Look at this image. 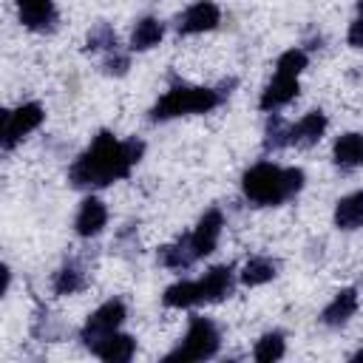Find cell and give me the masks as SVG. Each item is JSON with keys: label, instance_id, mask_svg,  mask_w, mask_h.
Wrapping results in <instances>:
<instances>
[{"label": "cell", "instance_id": "cell-1", "mask_svg": "<svg viewBox=\"0 0 363 363\" xmlns=\"http://www.w3.org/2000/svg\"><path fill=\"white\" fill-rule=\"evenodd\" d=\"M142 156V145L139 142H116L111 133H99L96 142L91 145L88 153L79 156V162L71 167V182L77 187H102V184H111L113 179H122L128 176L130 164L139 162Z\"/></svg>", "mask_w": 363, "mask_h": 363}, {"label": "cell", "instance_id": "cell-2", "mask_svg": "<svg viewBox=\"0 0 363 363\" xmlns=\"http://www.w3.org/2000/svg\"><path fill=\"white\" fill-rule=\"evenodd\" d=\"M301 184H303V173L298 167L281 170L269 162H261L244 173V193L258 204H278L295 190H301Z\"/></svg>", "mask_w": 363, "mask_h": 363}, {"label": "cell", "instance_id": "cell-3", "mask_svg": "<svg viewBox=\"0 0 363 363\" xmlns=\"http://www.w3.org/2000/svg\"><path fill=\"white\" fill-rule=\"evenodd\" d=\"M216 102H218V96L210 88H173L156 102L153 119H170V116H182V113L210 111Z\"/></svg>", "mask_w": 363, "mask_h": 363}, {"label": "cell", "instance_id": "cell-4", "mask_svg": "<svg viewBox=\"0 0 363 363\" xmlns=\"http://www.w3.org/2000/svg\"><path fill=\"white\" fill-rule=\"evenodd\" d=\"M216 349H218L216 326L210 320H204V318H193L184 343L173 354H167V360H201V357L216 354Z\"/></svg>", "mask_w": 363, "mask_h": 363}, {"label": "cell", "instance_id": "cell-5", "mask_svg": "<svg viewBox=\"0 0 363 363\" xmlns=\"http://www.w3.org/2000/svg\"><path fill=\"white\" fill-rule=\"evenodd\" d=\"M43 122V108L37 102L20 105L17 111L6 113V125H3V147H14V142L20 136H26L28 130H34Z\"/></svg>", "mask_w": 363, "mask_h": 363}, {"label": "cell", "instance_id": "cell-6", "mask_svg": "<svg viewBox=\"0 0 363 363\" xmlns=\"http://www.w3.org/2000/svg\"><path fill=\"white\" fill-rule=\"evenodd\" d=\"M122 318H125V306H122L119 301H108L105 306H99V309L91 315V320H88L82 337H85L91 346H96L105 335H111V332L122 323Z\"/></svg>", "mask_w": 363, "mask_h": 363}, {"label": "cell", "instance_id": "cell-7", "mask_svg": "<svg viewBox=\"0 0 363 363\" xmlns=\"http://www.w3.org/2000/svg\"><path fill=\"white\" fill-rule=\"evenodd\" d=\"M218 233H221V213H218V210L204 213V218L199 221L196 233L190 235V247H193L196 258L213 252V247H216V241H218Z\"/></svg>", "mask_w": 363, "mask_h": 363}, {"label": "cell", "instance_id": "cell-8", "mask_svg": "<svg viewBox=\"0 0 363 363\" xmlns=\"http://www.w3.org/2000/svg\"><path fill=\"white\" fill-rule=\"evenodd\" d=\"M216 23H218V9H216L210 0H201V3H196V6H190V9L184 11V17H182V23H179V31H184V34H199V31L216 28Z\"/></svg>", "mask_w": 363, "mask_h": 363}, {"label": "cell", "instance_id": "cell-9", "mask_svg": "<svg viewBox=\"0 0 363 363\" xmlns=\"http://www.w3.org/2000/svg\"><path fill=\"white\" fill-rule=\"evenodd\" d=\"M94 352H96L102 360H108V363H125V360H130V354H133V337H130V335H116V332H111V335H105V337L94 346Z\"/></svg>", "mask_w": 363, "mask_h": 363}, {"label": "cell", "instance_id": "cell-10", "mask_svg": "<svg viewBox=\"0 0 363 363\" xmlns=\"http://www.w3.org/2000/svg\"><path fill=\"white\" fill-rule=\"evenodd\" d=\"M323 128H326V116H323L320 111H312V113H306V116L289 130V142H292V145H301V147H309V145H315V142L320 139Z\"/></svg>", "mask_w": 363, "mask_h": 363}, {"label": "cell", "instance_id": "cell-11", "mask_svg": "<svg viewBox=\"0 0 363 363\" xmlns=\"http://www.w3.org/2000/svg\"><path fill=\"white\" fill-rule=\"evenodd\" d=\"M105 204L99 199H85L82 207H79V216H77V233L79 235H96L102 227H105Z\"/></svg>", "mask_w": 363, "mask_h": 363}, {"label": "cell", "instance_id": "cell-12", "mask_svg": "<svg viewBox=\"0 0 363 363\" xmlns=\"http://www.w3.org/2000/svg\"><path fill=\"white\" fill-rule=\"evenodd\" d=\"M295 94H298V79H295V77H286V74H278V77L267 85V91H264V96H261V108H264V111L278 108V105L289 102Z\"/></svg>", "mask_w": 363, "mask_h": 363}, {"label": "cell", "instance_id": "cell-13", "mask_svg": "<svg viewBox=\"0 0 363 363\" xmlns=\"http://www.w3.org/2000/svg\"><path fill=\"white\" fill-rule=\"evenodd\" d=\"M20 20L28 28H45L54 17V3L51 0H17Z\"/></svg>", "mask_w": 363, "mask_h": 363}, {"label": "cell", "instance_id": "cell-14", "mask_svg": "<svg viewBox=\"0 0 363 363\" xmlns=\"http://www.w3.org/2000/svg\"><path fill=\"white\" fill-rule=\"evenodd\" d=\"M335 224L343 227V230H354V227L363 224V193H352V196L337 201Z\"/></svg>", "mask_w": 363, "mask_h": 363}, {"label": "cell", "instance_id": "cell-15", "mask_svg": "<svg viewBox=\"0 0 363 363\" xmlns=\"http://www.w3.org/2000/svg\"><path fill=\"white\" fill-rule=\"evenodd\" d=\"M230 289V269L227 267H213L201 281H199V295L201 301H218Z\"/></svg>", "mask_w": 363, "mask_h": 363}, {"label": "cell", "instance_id": "cell-16", "mask_svg": "<svg viewBox=\"0 0 363 363\" xmlns=\"http://www.w3.org/2000/svg\"><path fill=\"white\" fill-rule=\"evenodd\" d=\"M335 162L343 167L363 164V136L360 133H346L335 142Z\"/></svg>", "mask_w": 363, "mask_h": 363}, {"label": "cell", "instance_id": "cell-17", "mask_svg": "<svg viewBox=\"0 0 363 363\" xmlns=\"http://www.w3.org/2000/svg\"><path fill=\"white\" fill-rule=\"evenodd\" d=\"M354 306H357V295H354V289H343V292L326 306L323 320H326V323H343V320L352 318Z\"/></svg>", "mask_w": 363, "mask_h": 363}, {"label": "cell", "instance_id": "cell-18", "mask_svg": "<svg viewBox=\"0 0 363 363\" xmlns=\"http://www.w3.org/2000/svg\"><path fill=\"white\" fill-rule=\"evenodd\" d=\"M201 301L199 295V281H182V284H173L167 292H164V303L167 306H190Z\"/></svg>", "mask_w": 363, "mask_h": 363}, {"label": "cell", "instance_id": "cell-19", "mask_svg": "<svg viewBox=\"0 0 363 363\" xmlns=\"http://www.w3.org/2000/svg\"><path fill=\"white\" fill-rule=\"evenodd\" d=\"M162 40V23L159 20H153V17H145L142 23H136V31H133V48H139V51H145V48H150V45H156Z\"/></svg>", "mask_w": 363, "mask_h": 363}, {"label": "cell", "instance_id": "cell-20", "mask_svg": "<svg viewBox=\"0 0 363 363\" xmlns=\"http://www.w3.org/2000/svg\"><path fill=\"white\" fill-rule=\"evenodd\" d=\"M272 275H275V264H272V261H264V258L247 261V267H244V272H241L244 284H250V286L264 284V281H269Z\"/></svg>", "mask_w": 363, "mask_h": 363}, {"label": "cell", "instance_id": "cell-21", "mask_svg": "<svg viewBox=\"0 0 363 363\" xmlns=\"http://www.w3.org/2000/svg\"><path fill=\"white\" fill-rule=\"evenodd\" d=\"M284 354V337L281 335H264L255 346V360L258 363H272Z\"/></svg>", "mask_w": 363, "mask_h": 363}, {"label": "cell", "instance_id": "cell-22", "mask_svg": "<svg viewBox=\"0 0 363 363\" xmlns=\"http://www.w3.org/2000/svg\"><path fill=\"white\" fill-rule=\"evenodd\" d=\"M303 68H306V54H303V51H298V48H292V51H286V54H281V57H278V74L298 77Z\"/></svg>", "mask_w": 363, "mask_h": 363}, {"label": "cell", "instance_id": "cell-23", "mask_svg": "<svg viewBox=\"0 0 363 363\" xmlns=\"http://www.w3.org/2000/svg\"><path fill=\"white\" fill-rule=\"evenodd\" d=\"M79 272L77 269H62L60 272V278H57V284H54V289L60 292V295H65V292H74V289H79Z\"/></svg>", "mask_w": 363, "mask_h": 363}, {"label": "cell", "instance_id": "cell-24", "mask_svg": "<svg viewBox=\"0 0 363 363\" xmlns=\"http://www.w3.org/2000/svg\"><path fill=\"white\" fill-rule=\"evenodd\" d=\"M349 43H352L354 48H363V17L352 23V28H349Z\"/></svg>", "mask_w": 363, "mask_h": 363}, {"label": "cell", "instance_id": "cell-25", "mask_svg": "<svg viewBox=\"0 0 363 363\" xmlns=\"http://www.w3.org/2000/svg\"><path fill=\"white\" fill-rule=\"evenodd\" d=\"M354 360H363V349H360V352H357V354H354Z\"/></svg>", "mask_w": 363, "mask_h": 363}, {"label": "cell", "instance_id": "cell-26", "mask_svg": "<svg viewBox=\"0 0 363 363\" xmlns=\"http://www.w3.org/2000/svg\"><path fill=\"white\" fill-rule=\"evenodd\" d=\"M360 11H363V0H360Z\"/></svg>", "mask_w": 363, "mask_h": 363}]
</instances>
